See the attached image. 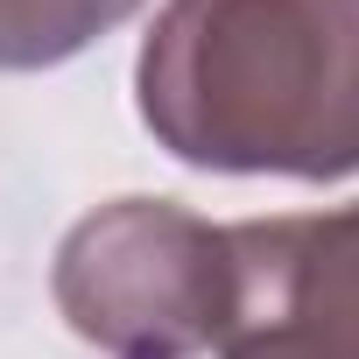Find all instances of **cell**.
<instances>
[{
	"label": "cell",
	"instance_id": "cell-4",
	"mask_svg": "<svg viewBox=\"0 0 359 359\" xmlns=\"http://www.w3.org/2000/svg\"><path fill=\"white\" fill-rule=\"evenodd\" d=\"M148 0H0V71H57Z\"/></svg>",
	"mask_w": 359,
	"mask_h": 359
},
{
	"label": "cell",
	"instance_id": "cell-3",
	"mask_svg": "<svg viewBox=\"0 0 359 359\" xmlns=\"http://www.w3.org/2000/svg\"><path fill=\"white\" fill-rule=\"evenodd\" d=\"M233 240V324L219 359H359V205L247 219Z\"/></svg>",
	"mask_w": 359,
	"mask_h": 359
},
{
	"label": "cell",
	"instance_id": "cell-2",
	"mask_svg": "<svg viewBox=\"0 0 359 359\" xmlns=\"http://www.w3.org/2000/svg\"><path fill=\"white\" fill-rule=\"evenodd\" d=\"M50 296L106 359H198L233 324V240L169 198H113L64 233Z\"/></svg>",
	"mask_w": 359,
	"mask_h": 359
},
{
	"label": "cell",
	"instance_id": "cell-1",
	"mask_svg": "<svg viewBox=\"0 0 359 359\" xmlns=\"http://www.w3.org/2000/svg\"><path fill=\"white\" fill-rule=\"evenodd\" d=\"M134 106L155 148L212 176H359V0H169Z\"/></svg>",
	"mask_w": 359,
	"mask_h": 359
}]
</instances>
